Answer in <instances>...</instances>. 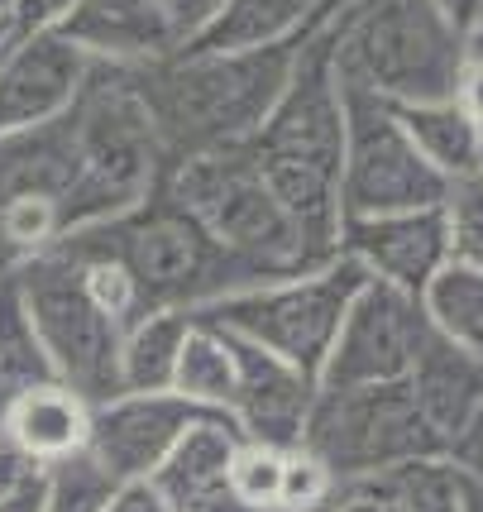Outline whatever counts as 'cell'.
Returning <instances> with one entry per match:
<instances>
[{"label":"cell","mask_w":483,"mask_h":512,"mask_svg":"<svg viewBox=\"0 0 483 512\" xmlns=\"http://www.w3.org/2000/svg\"><path fill=\"white\" fill-rule=\"evenodd\" d=\"M273 197L321 254L340 249V154H345V91L335 72V10L311 29L283 96L249 139Z\"/></svg>","instance_id":"cell-1"},{"label":"cell","mask_w":483,"mask_h":512,"mask_svg":"<svg viewBox=\"0 0 483 512\" xmlns=\"http://www.w3.org/2000/svg\"><path fill=\"white\" fill-rule=\"evenodd\" d=\"M302 39L268 48H240V53L177 48V53H168V58H158L149 67H134V82H139V96L149 106L163 158L173 163V158L206 154V149L249 144L268 120L273 101L283 96Z\"/></svg>","instance_id":"cell-2"},{"label":"cell","mask_w":483,"mask_h":512,"mask_svg":"<svg viewBox=\"0 0 483 512\" xmlns=\"http://www.w3.org/2000/svg\"><path fill=\"white\" fill-rule=\"evenodd\" d=\"M77 125V182L63 197V235L134 211L163 182V144L139 96L134 67L91 63L72 101Z\"/></svg>","instance_id":"cell-3"},{"label":"cell","mask_w":483,"mask_h":512,"mask_svg":"<svg viewBox=\"0 0 483 512\" xmlns=\"http://www.w3.org/2000/svg\"><path fill=\"white\" fill-rule=\"evenodd\" d=\"M163 192L182 201L216 235V245L230 249L254 278H283V273H302L330 259L302 235V225L283 211V201L273 197L249 144L173 158L163 168Z\"/></svg>","instance_id":"cell-4"},{"label":"cell","mask_w":483,"mask_h":512,"mask_svg":"<svg viewBox=\"0 0 483 512\" xmlns=\"http://www.w3.org/2000/svg\"><path fill=\"white\" fill-rule=\"evenodd\" d=\"M469 48L431 0H350L335 10V67L393 106L455 96Z\"/></svg>","instance_id":"cell-5"},{"label":"cell","mask_w":483,"mask_h":512,"mask_svg":"<svg viewBox=\"0 0 483 512\" xmlns=\"http://www.w3.org/2000/svg\"><path fill=\"white\" fill-rule=\"evenodd\" d=\"M82 230H91L101 245L120 254L149 312L158 307L197 312L244 283H259L230 249L216 245V235L182 201L163 192V182L134 211L101 225H82Z\"/></svg>","instance_id":"cell-6"},{"label":"cell","mask_w":483,"mask_h":512,"mask_svg":"<svg viewBox=\"0 0 483 512\" xmlns=\"http://www.w3.org/2000/svg\"><path fill=\"white\" fill-rule=\"evenodd\" d=\"M364 278L369 273L354 264L345 249H335L326 264L302 268V273H283V278L244 283V288L197 307L192 316L240 335V340L259 345V350L278 355L283 364L316 379L330 340L340 331V316H345L354 292L364 288Z\"/></svg>","instance_id":"cell-7"},{"label":"cell","mask_w":483,"mask_h":512,"mask_svg":"<svg viewBox=\"0 0 483 512\" xmlns=\"http://www.w3.org/2000/svg\"><path fill=\"white\" fill-rule=\"evenodd\" d=\"M316 460H326L340 484L374 479L421 455H440L445 441L426 417L407 379L397 383H354V388H321L307 407L302 441Z\"/></svg>","instance_id":"cell-8"},{"label":"cell","mask_w":483,"mask_h":512,"mask_svg":"<svg viewBox=\"0 0 483 512\" xmlns=\"http://www.w3.org/2000/svg\"><path fill=\"white\" fill-rule=\"evenodd\" d=\"M10 278L53 374L87 402L115 398L120 393V326L87 297L77 264L58 245H48Z\"/></svg>","instance_id":"cell-9"},{"label":"cell","mask_w":483,"mask_h":512,"mask_svg":"<svg viewBox=\"0 0 483 512\" xmlns=\"http://www.w3.org/2000/svg\"><path fill=\"white\" fill-rule=\"evenodd\" d=\"M340 72V67H335ZM345 91V154H340V221L440 206L445 178L407 139L397 106L340 77Z\"/></svg>","instance_id":"cell-10"},{"label":"cell","mask_w":483,"mask_h":512,"mask_svg":"<svg viewBox=\"0 0 483 512\" xmlns=\"http://www.w3.org/2000/svg\"><path fill=\"white\" fill-rule=\"evenodd\" d=\"M426 316L412 292L364 278L340 316V331L321 359V388H354V383H397L417 355Z\"/></svg>","instance_id":"cell-11"},{"label":"cell","mask_w":483,"mask_h":512,"mask_svg":"<svg viewBox=\"0 0 483 512\" xmlns=\"http://www.w3.org/2000/svg\"><path fill=\"white\" fill-rule=\"evenodd\" d=\"M91 58L72 48L58 29H34L0 44V134L44 125L77 101Z\"/></svg>","instance_id":"cell-12"},{"label":"cell","mask_w":483,"mask_h":512,"mask_svg":"<svg viewBox=\"0 0 483 512\" xmlns=\"http://www.w3.org/2000/svg\"><path fill=\"white\" fill-rule=\"evenodd\" d=\"M206 412L182 393H115L106 402H91V436L87 450L115 479H149L187 422Z\"/></svg>","instance_id":"cell-13"},{"label":"cell","mask_w":483,"mask_h":512,"mask_svg":"<svg viewBox=\"0 0 483 512\" xmlns=\"http://www.w3.org/2000/svg\"><path fill=\"white\" fill-rule=\"evenodd\" d=\"M340 249L369 278L421 297V288L450 264L440 206L421 211H383V216H350L340 221Z\"/></svg>","instance_id":"cell-14"},{"label":"cell","mask_w":483,"mask_h":512,"mask_svg":"<svg viewBox=\"0 0 483 512\" xmlns=\"http://www.w3.org/2000/svg\"><path fill=\"white\" fill-rule=\"evenodd\" d=\"M53 29L91 63L115 67H149L182 48V34L154 0H72Z\"/></svg>","instance_id":"cell-15"},{"label":"cell","mask_w":483,"mask_h":512,"mask_svg":"<svg viewBox=\"0 0 483 512\" xmlns=\"http://www.w3.org/2000/svg\"><path fill=\"white\" fill-rule=\"evenodd\" d=\"M240 441L244 431L235 426V417L197 412L149 479L173 503V512H240L230 503V484H225L230 479V455H235Z\"/></svg>","instance_id":"cell-16"},{"label":"cell","mask_w":483,"mask_h":512,"mask_svg":"<svg viewBox=\"0 0 483 512\" xmlns=\"http://www.w3.org/2000/svg\"><path fill=\"white\" fill-rule=\"evenodd\" d=\"M240 345V393L230 417L249 441H268V446H297L302 441V422H307V407L316 398V379L283 364L278 355H268L259 345H249L235 335Z\"/></svg>","instance_id":"cell-17"},{"label":"cell","mask_w":483,"mask_h":512,"mask_svg":"<svg viewBox=\"0 0 483 512\" xmlns=\"http://www.w3.org/2000/svg\"><path fill=\"white\" fill-rule=\"evenodd\" d=\"M91 436V402L67 388L63 379H48L24 388L20 398L0 412V441L15 446L34 465H53L63 455L87 450Z\"/></svg>","instance_id":"cell-18"},{"label":"cell","mask_w":483,"mask_h":512,"mask_svg":"<svg viewBox=\"0 0 483 512\" xmlns=\"http://www.w3.org/2000/svg\"><path fill=\"white\" fill-rule=\"evenodd\" d=\"M407 388L417 398L421 417L436 426L440 441H445L483 407V359L426 326L417 355L407 364Z\"/></svg>","instance_id":"cell-19"},{"label":"cell","mask_w":483,"mask_h":512,"mask_svg":"<svg viewBox=\"0 0 483 512\" xmlns=\"http://www.w3.org/2000/svg\"><path fill=\"white\" fill-rule=\"evenodd\" d=\"M321 15H330V10H321V0H220L216 15L182 48L240 53V48L287 44V39H302Z\"/></svg>","instance_id":"cell-20"},{"label":"cell","mask_w":483,"mask_h":512,"mask_svg":"<svg viewBox=\"0 0 483 512\" xmlns=\"http://www.w3.org/2000/svg\"><path fill=\"white\" fill-rule=\"evenodd\" d=\"M397 120H402L407 139L417 144V154L426 158V163H431L445 182L479 173V163H483V130L460 111V101H455V96L397 106Z\"/></svg>","instance_id":"cell-21"},{"label":"cell","mask_w":483,"mask_h":512,"mask_svg":"<svg viewBox=\"0 0 483 512\" xmlns=\"http://www.w3.org/2000/svg\"><path fill=\"white\" fill-rule=\"evenodd\" d=\"M173 393H182L187 402H197L206 412H225L230 417L235 393H240V345H235V335L192 316L182 355H177Z\"/></svg>","instance_id":"cell-22"},{"label":"cell","mask_w":483,"mask_h":512,"mask_svg":"<svg viewBox=\"0 0 483 512\" xmlns=\"http://www.w3.org/2000/svg\"><path fill=\"white\" fill-rule=\"evenodd\" d=\"M192 312L158 307L120 331V393H163L173 388L177 355L187 340Z\"/></svg>","instance_id":"cell-23"},{"label":"cell","mask_w":483,"mask_h":512,"mask_svg":"<svg viewBox=\"0 0 483 512\" xmlns=\"http://www.w3.org/2000/svg\"><path fill=\"white\" fill-rule=\"evenodd\" d=\"M417 302L431 331L464 345V350H474L483 359V268H469L450 259L421 288Z\"/></svg>","instance_id":"cell-24"},{"label":"cell","mask_w":483,"mask_h":512,"mask_svg":"<svg viewBox=\"0 0 483 512\" xmlns=\"http://www.w3.org/2000/svg\"><path fill=\"white\" fill-rule=\"evenodd\" d=\"M48 379H58V374H53V364H48L39 335H34L29 316H24L15 278L0 273V412L20 398L24 388L48 383Z\"/></svg>","instance_id":"cell-25"},{"label":"cell","mask_w":483,"mask_h":512,"mask_svg":"<svg viewBox=\"0 0 483 512\" xmlns=\"http://www.w3.org/2000/svg\"><path fill=\"white\" fill-rule=\"evenodd\" d=\"M374 484L402 512H460V469L445 455H421L397 469L374 474Z\"/></svg>","instance_id":"cell-26"},{"label":"cell","mask_w":483,"mask_h":512,"mask_svg":"<svg viewBox=\"0 0 483 512\" xmlns=\"http://www.w3.org/2000/svg\"><path fill=\"white\" fill-rule=\"evenodd\" d=\"M115 484L120 479L91 450L63 455V460L44 465V512H101Z\"/></svg>","instance_id":"cell-27"},{"label":"cell","mask_w":483,"mask_h":512,"mask_svg":"<svg viewBox=\"0 0 483 512\" xmlns=\"http://www.w3.org/2000/svg\"><path fill=\"white\" fill-rule=\"evenodd\" d=\"M440 225H445L450 259H455V264H469V268H483V173L445 182Z\"/></svg>","instance_id":"cell-28"},{"label":"cell","mask_w":483,"mask_h":512,"mask_svg":"<svg viewBox=\"0 0 483 512\" xmlns=\"http://www.w3.org/2000/svg\"><path fill=\"white\" fill-rule=\"evenodd\" d=\"M278 479H283V446L249 441L244 436L230 455V503L240 512H273L278 508Z\"/></svg>","instance_id":"cell-29"},{"label":"cell","mask_w":483,"mask_h":512,"mask_svg":"<svg viewBox=\"0 0 483 512\" xmlns=\"http://www.w3.org/2000/svg\"><path fill=\"white\" fill-rule=\"evenodd\" d=\"M340 489L326 460H316L307 446L283 450V479H278V512H321Z\"/></svg>","instance_id":"cell-30"},{"label":"cell","mask_w":483,"mask_h":512,"mask_svg":"<svg viewBox=\"0 0 483 512\" xmlns=\"http://www.w3.org/2000/svg\"><path fill=\"white\" fill-rule=\"evenodd\" d=\"M440 455L460 469L464 479H479L483 484V407L460 426V431L445 436V450H440Z\"/></svg>","instance_id":"cell-31"},{"label":"cell","mask_w":483,"mask_h":512,"mask_svg":"<svg viewBox=\"0 0 483 512\" xmlns=\"http://www.w3.org/2000/svg\"><path fill=\"white\" fill-rule=\"evenodd\" d=\"M445 29L460 39L464 48H479L483 39V0H431Z\"/></svg>","instance_id":"cell-32"},{"label":"cell","mask_w":483,"mask_h":512,"mask_svg":"<svg viewBox=\"0 0 483 512\" xmlns=\"http://www.w3.org/2000/svg\"><path fill=\"white\" fill-rule=\"evenodd\" d=\"M72 0H5V20L15 34H34V29H53L67 15Z\"/></svg>","instance_id":"cell-33"},{"label":"cell","mask_w":483,"mask_h":512,"mask_svg":"<svg viewBox=\"0 0 483 512\" xmlns=\"http://www.w3.org/2000/svg\"><path fill=\"white\" fill-rule=\"evenodd\" d=\"M101 512H173V503L154 489V479H120Z\"/></svg>","instance_id":"cell-34"},{"label":"cell","mask_w":483,"mask_h":512,"mask_svg":"<svg viewBox=\"0 0 483 512\" xmlns=\"http://www.w3.org/2000/svg\"><path fill=\"white\" fill-rule=\"evenodd\" d=\"M326 512H402V508L378 489L374 479H354V484H340V489H335Z\"/></svg>","instance_id":"cell-35"},{"label":"cell","mask_w":483,"mask_h":512,"mask_svg":"<svg viewBox=\"0 0 483 512\" xmlns=\"http://www.w3.org/2000/svg\"><path fill=\"white\" fill-rule=\"evenodd\" d=\"M455 101L460 111L483 130V48H469V58L460 67V82H455Z\"/></svg>","instance_id":"cell-36"},{"label":"cell","mask_w":483,"mask_h":512,"mask_svg":"<svg viewBox=\"0 0 483 512\" xmlns=\"http://www.w3.org/2000/svg\"><path fill=\"white\" fill-rule=\"evenodd\" d=\"M154 5L163 10V15H168V20H173V29L182 34V44H187V39L197 34L201 24L216 15L220 0H154Z\"/></svg>","instance_id":"cell-37"},{"label":"cell","mask_w":483,"mask_h":512,"mask_svg":"<svg viewBox=\"0 0 483 512\" xmlns=\"http://www.w3.org/2000/svg\"><path fill=\"white\" fill-rule=\"evenodd\" d=\"M0 512H44V469H29L24 479L0 489Z\"/></svg>","instance_id":"cell-38"},{"label":"cell","mask_w":483,"mask_h":512,"mask_svg":"<svg viewBox=\"0 0 483 512\" xmlns=\"http://www.w3.org/2000/svg\"><path fill=\"white\" fill-rule=\"evenodd\" d=\"M460 512H483V484L460 474Z\"/></svg>","instance_id":"cell-39"},{"label":"cell","mask_w":483,"mask_h":512,"mask_svg":"<svg viewBox=\"0 0 483 512\" xmlns=\"http://www.w3.org/2000/svg\"><path fill=\"white\" fill-rule=\"evenodd\" d=\"M340 5H350V0H321V10H340Z\"/></svg>","instance_id":"cell-40"},{"label":"cell","mask_w":483,"mask_h":512,"mask_svg":"<svg viewBox=\"0 0 483 512\" xmlns=\"http://www.w3.org/2000/svg\"><path fill=\"white\" fill-rule=\"evenodd\" d=\"M5 39H10V20H0V44H5Z\"/></svg>","instance_id":"cell-41"},{"label":"cell","mask_w":483,"mask_h":512,"mask_svg":"<svg viewBox=\"0 0 483 512\" xmlns=\"http://www.w3.org/2000/svg\"><path fill=\"white\" fill-rule=\"evenodd\" d=\"M479 173H483V163H479Z\"/></svg>","instance_id":"cell-42"},{"label":"cell","mask_w":483,"mask_h":512,"mask_svg":"<svg viewBox=\"0 0 483 512\" xmlns=\"http://www.w3.org/2000/svg\"><path fill=\"white\" fill-rule=\"evenodd\" d=\"M479 48H483V39H479Z\"/></svg>","instance_id":"cell-43"}]
</instances>
